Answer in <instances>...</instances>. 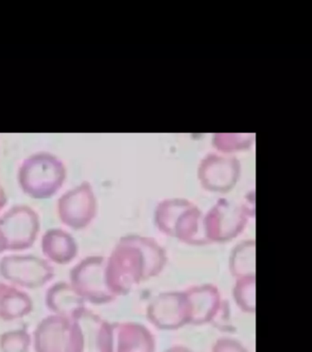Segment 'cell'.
I'll list each match as a JSON object with an SVG mask.
<instances>
[{"label":"cell","instance_id":"6da1fadb","mask_svg":"<svg viewBox=\"0 0 312 352\" xmlns=\"http://www.w3.org/2000/svg\"><path fill=\"white\" fill-rule=\"evenodd\" d=\"M67 176V167L61 159L51 153H38L24 160L19 169L18 182L29 197L49 199L64 186Z\"/></svg>","mask_w":312,"mask_h":352},{"label":"cell","instance_id":"7a4b0ae2","mask_svg":"<svg viewBox=\"0 0 312 352\" xmlns=\"http://www.w3.org/2000/svg\"><path fill=\"white\" fill-rule=\"evenodd\" d=\"M40 231L39 214L28 205L12 206L0 217V254L31 249Z\"/></svg>","mask_w":312,"mask_h":352},{"label":"cell","instance_id":"3957f363","mask_svg":"<svg viewBox=\"0 0 312 352\" xmlns=\"http://www.w3.org/2000/svg\"><path fill=\"white\" fill-rule=\"evenodd\" d=\"M36 352H83V337L75 319L51 315L34 333Z\"/></svg>","mask_w":312,"mask_h":352},{"label":"cell","instance_id":"277c9868","mask_svg":"<svg viewBox=\"0 0 312 352\" xmlns=\"http://www.w3.org/2000/svg\"><path fill=\"white\" fill-rule=\"evenodd\" d=\"M106 266L102 256H88L71 270L70 285L84 302L99 305L116 299L106 283Z\"/></svg>","mask_w":312,"mask_h":352},{"label":"cell","instance_id":"5b68a950","mask_svg":"<svg viewBox=\"0 0 312 352\" xmlns=\"http://www.w3.org/2000/svg\"><path fill=\"white\" fill-rule=\"evenodd\" d=\"M0 276L16 287L42 288L56 276L54 268L45 258L35 255H9L0 260Z\"/></svg>","mask_w":312,"mask_h":352},{"label":"cell","instance_id":"8992f818","mask_svg":"<svg viewBox=\"0 0 312 352\" xmlns=\"http://www.w3.org/2000/svg\"><path fill=\"white\" fill-rule=\"evenodd\" d=\"M97 213V198L88 182H83L64 192L57 202L60 221L73 230H86L94 221Z\"/></svg>","mask_w":312,"mask_h":352},{"label":"cell","instance_id":"52a82bcc","mask_svg":"<svg viewBox=\"0 0 312 352\" xmlns=\"http://www.w3.org/2000/svg\"><path fill=\"white\" fill-rule=\"evenodd\" d=\"M73 319L77 322L81 329L83 352L113 351V329L108 322L87 308Z\"/></svg>","mask_w":312,"mask_h":352},{"label":"cell","instance_id":"ba28073f","mask_svg":"<svg viewBox=\"0 0 312 352\" xmlns=\"http://www.w3.org/2000/svg\"><path fill=\"white\" fill-rule=\"evenodd\" d=\"M42 252L51 263L67 265L77 257L79 247L72 234L56 228L46 231L43 236Z\"/></svg>","mask_w":312,"mask_h":352},{"label":"cell","instance_id":"9c48e42d","mask_svg":"<svg viewBox=\"0 0 312 352\" xmlns=\"http://www.w3.org/2000/svg\"><path fill=\"white\" fill-rule=\"evenodd\" d=\"M46 307L53 315L75 318L86 307V302L72 287L70 283L58 282L46 292Z\"/></svg>","mask_w":312,"mask_h":352},{"label":"cell","instance_id":"30bf717a","mask_svg":"<svg viewBox=\"0 0 312 352\" xmlns=\"http://www.w3.org/2000/svg\"><path fill=\"white\" fill-rule=\"evenodd\" d=\"M34 311V301L26 292L16 286L8 285L0 298V319L4 321L18 320Z\"/></svg>","mask_w":312,"mask_h":352},{"label":"cell","instance_id":"8fae6325","mask_svg":"<svg viewBox=\"0 0 312 352\" xmlns=\"http://www.w3.org/2000/svg\"><path fill=\"white\" fill-rule=\"evenodd\" d=\"M31 338L26 329L12 330L0 337V346L3 352H26Z\"/></svg>","mask_w":312,"mask_h":352},{"label":"cell","instance_id":"7c38bea8","mask_svg":"<svg viewBox=\"0 0 312 352\" xmlns=\"http://www.w3.org/2000/svg\"><path fill=\"white\" fill-rule=\"evenodd\" d=\"M8 204V197L3 186L0 184V211L3 210Z\"/></svg>","mask_w":312,"mask_h":352},{"label":"cell","instance_id":"4fadbf2b","mask_svg":"<svg viewBox=\"0 0 312 352\" xmlns=\"http://www.w3.org/2000/svg\"><path fill=\"white\" fill-rule=\"evenodd\" d=\"M7 283L0 282V298H1L2 294H3L5 289L7 287Z\"/></svg>","mask_w":312,"mask_h":352},{"label":"cell","instance_id":"5bb4252c","mask_svg":"<svg viewBox=\"0 0 312 352\" xmlns=\"http://www.w3.org/2000/svg\"><path fill=\"white\" fill-rule=\"evenodd\" d=\"M168 352H190V351H186V349H172L171 351H169Z\"/></svg>","mask_w":312,"mask_h":352}]
</instances>
